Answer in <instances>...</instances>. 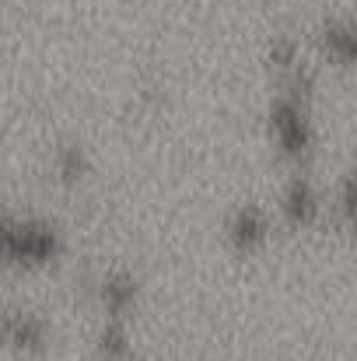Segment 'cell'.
<instances>
[{
  "instance_id": "obj_9",
  "label": "cell",
  "mask_w": 357,
  "mask_h": 361,
  "mask_svg": "<svg viewBox=\"0 0 357 361\" xmlns=\"http://www.w3.org/2000/svg\"><path fill=\"white\" fill-rule=\"evenodd\" d=\"M95 361H130L133 358V326L130 319H99L92 337Z\"/></svg>"
},
{
  "instance_id": "obj_8",
  "label": "cell",
  "mask_w": 357,
  "mask_h": 361,
  "mask_svg": "<svg viewBox=\"0 0 357 361\" xmlns=\"http://www.w3.org/2000/svg\"><path fill=\"white\" fill-rule=\"evenodd\" d=\"M49 169H53V179H56L63 190H77L81 183L92 179L95 158H92V151H88L81 140H63V144L53 147Z\"/></svg>"
},
{
  "instance_id": "obj_4",
  "label": "cell",
  "mask_w": 357,
  "mask_h": 361,
  "mask_svg": "<svg viewBox=\"0 0 357 361\" xmlns=\"http://www.w3.org/2000/svg\"><path fill=\"white\" fill-rule=\"evenodd\" d=\"M273 218L291 232H312L326 221V193L312 179V172H291L284 179Z\"/></svg>"
},
{
  "instance_id": "obj_1",
  "label": "cell",
  "mask_w": 357,
  "mask_h": 361,
  "mask_svg": "<svg viewBox=\"0 0 357 361\" xmlns=\"http://www.w3.org/2000/svg\"><path fill=\"white\" fill-rule=\"evenodd\" d=\"M312 92L315 74L312 63L298 67L294 74L273 81V95L266 102V137L280 161L291 165V172H308L319 147V130L312 113Z\"/></svg>"
},
{
  "instance_id": "obj_6",
  "label": "cell",
  "mask_w": 357,
  "mask_h": 361,
  "mask_svg": "<svg viewBox=\"0 0 357 361\" xmlns=\"http://www.w3.org/2000/svg\"><path fill=\"white\" fill-rule=\"evenodd\" d=\"M95 305H99V319H133L144 298V284L140 274L133 267H109L95 277L92 284Z\"/></svg>"
},
{
  "instance_id": "obj_2",
  "label": "cell",
  "mask_w": 357,
  "mask_h": 361,
  "mask_svg": "<svg viewBox=\"0 0 357 361\" xmlns=\"http://www.w3.org/2000/svg\"><path fill=\"white\" fill-rule=\"evenodd\" d=\"M67 256V232L42 211L0 207V267L18 274H39Z\"/></svg>"
},
{
  "instance_id": "obj_5",
  "label": "cell",
  "mask_w": 357,
  "mask_h": 361,
  "mask_svg": "<svg viewBox=\"0 0 357 361\" xmlns=\"http://www.w3.org/2000/svg\"><path fill=\"white\" fill-rule=\"evenodd\" d=\"M273 228H277V218L266 204L259 200H238L235 207L225 214V225H221V235H225V245L249 259V256H259L270 239H273Z\"/></svg>"
},
{
  "instance_id": "obj_3",
  "label": "cell",
  "mask_w": 357,
  "mask_h": 361,
  "mask_svg": "<svg viewBox=\"0 0 357 361\" xmlns=\"http://www.w3.org/2000/svg\"><path fill=\"white\" fill-rule=\"evenodd\" d=\"M0 348L14 358H46L53 348V319L28 302H0Z\"/></svg>"
},
{
  "instance_id": "obj_7",
  "label": "cell",
  "mask_w": 357,
  "mask_h": 361,
  "mask_svg": "<svg viewBox=\"0 0 357 361\" xmlns=\"http://www.w3.org/2000/svg\"><path fill=\"white\" fill-rule=\"evenodd\" d=\"M315 46L322 60H330L340 71H351L357 60V32L351 14H326L315 28Z\"/></svg>"
}]
</instances>
